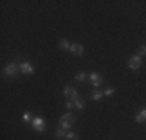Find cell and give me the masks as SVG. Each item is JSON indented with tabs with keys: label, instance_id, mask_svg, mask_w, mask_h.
<instances>
[{
	"label": "cell",
	"instance_id": "1",
	"mask_svg": "<svg viewBox=\"0 0 146 140\" xmlns=\"http://www.w3.org/2000/svg\"><path fill=\"white\" fill-rule=\"evenodd\" d=\"M73 123H75V117H73L72 114H65L59 118V126H61L62 129H65V131H67L68 128H72Z\"/></svg>",
	"mask_w": 146,
	"mask_h": 140
},
{
	"label": "cell",
	"instance_id": "2",
	"mask_svg": "<svg viewBox=\"0 0 146 140\" xmlns=\"http://www.w3.org/2000/svg\"><path fill=\"white\" fill-rule=\"evenodd\" d=\"M19 70H20V64H16V62H9V64L5 67V70H3V72H5L8 76L14 78L17 73H19Z\"/></svg>",
	"mask_w": 146,
	"mask_h": 140
},
{
	"label": "cell",
	"instance_id": "3",
	"mask_svg": "<svg viewBox=\"0 0 146 140\" xmlns=\"http://www.w3.org/2000/svg\"><path fill=\"white\" fill-rule=\"evenodd\" d=\"M64 95L67 97L68 101H76L78 100V92H76V89H73V87H70V86L64 87Z\"/></svg>",
	"mask_w": 146,
	"mask_h": 140
},
{
	"label": "cell",
	"instance_id": "4",
	"mask_svg": "<svg viewBox=\"0 0 146 140\" xmlns=\"http://www.w3.org/2000/svg\"><path fill=\"white\" fill-rule=\"evenodd\" d=\"M31 123H33V128L36 129L37 132H42V131H44V128H45V121H44L40 117H34L33 120H31Z\"/></svg>",
	"mask_w": 146,
	"mask_h": 140
},
{
	"label": "cell",
	"instance_id": "5",
	"mask_svg": "<svg viewBox=\"0 0 146 140\" xmlns=\"http://www.w3.org/2000/svg\"><path fill=\"white\" fill-rule=\"evenodd\" d=\"M89 79H90V83L93 84V87H100V86H101V83H103V79H101V75H100V73H96V72L90 73Z\"/></svg>",
	"mask_w": 146,
	"mask_h": 140
},
{
	"label": "cell",
	"instance_id": "6",
	"mask_svg": "<svg viewBox=\"0 0 146 140\" xmlns=\"http://www.w3.org/2000/svg\"><path fill=\"white\" fill-rule=\"evenodd\" d=\"M140 65H141V58L140 56H132V58L129 59V69L137 70V69H140Z\"/></svg>",
	"mask_w": 146,
	"mask_h": 140
},
{
	"label": "cell",
	"instance_id": "7",
	"mask_svg": "<svg viewBox=\"0 0 146 140\" xmlns=\"http://www.w3.org/2000/svg\"><path fill=\"white\" fill-rule=\"evenodd\" d=\"M70 53H73V55H76V56H81L82 53H84V47H82L81 44H72L70 45Z\"/></svg>",
	"mask_w": 146,
	"mask_h": 140
},
{
	"label": "cell",
	"instance_id": "8",
	"mask_svg": "<svg viewBox=\"0 0 146 140\" xmlns=\"http://www.w3.org/2000/svg\"><path fill=\"white\" fill-rule=\"evenodd\" d=\"M20 72L25 73V75H31V73L34 72V67L30 62H20Z\"/></svg>",
	"mask_w": 146,
	"mask_h": 140
},
{
	"label": "cell",
	"instance_id": "9",
	"mask_svg": "<svg viewBox=\"0 0 146 140\" xmlns=\"http://www.w3.org/2000/svg\"><path fill=\"white\" fill-rule=\"evenodd\" d=\"M135 120L138 121V123H146V109L143 111H140V114L135 117Z\"/></svg>",
	"mask_w": 146,
	"mask_h": 140
},
{
	"label": "cell",
	"instance_id": "10",
	"mask_svg": "<svg viewBox=\"0 0 146 140\" xmlns=\"http://www.w3.org/2000/svg\"><path fill=\"white\" fill-rule=\"evenodd\" d=\"M103 95L104 93L101 92V90H95V92L92 93V100H95V101H100L103 98Z\"/></svg>",
	"mask_w": 146,
	"mask_h": 140
},
{
	"label": "cell",
	"instance_id": "11",
	"mask_svg": "<svg viewBox=\"0 0 146 140\" xmlns=\"http://www.w3.org/2000/svg\"><path fill=\"white\" fill-rule=\"evenodd\" d=\"M59 47H61V50H70V44H68L67 39H62L61 44H59Z\"/></svg>",
	"mask_w": 146,
	"mask_h": 140
},
{
	"label": "cell",
	"instance_id": "12",
	"mask_svg": "<svg viewBox=\"0 0 146 140\" xmlns=\"http://www.w3.org/2000/svg\"><path fill=\"white\" fill-rule=\"evenodd\" d=\"M56 135L58 139H64V137H67V132H65V129H62V128H59L58 131H56Z\"/></svg>",
	"mask_w": 146,
	"mask_h": 140
},
{
	"label": "cell",
	"instance_id": "13",
	"mask_svg": "<svg viewBox=\"0 0 146 140\" xmlns=\"http://www.w3.org/2000/svg\"><path fill=\"white\" fill-rule=\"evenodd\" d=\"M86 78H87V75H86L84 72H79L78 75H76V81H79V83H82Z\"/></svg>",
	"mask_w": 146,
	"mask_h": 140
},
{
	"label": "cell",
	"instance_id": "14",
	"mask_svg": "<svg viewBox=\"0 0 146 140\" xmlns=\"http://www.w3.org/2000/svg\"><path fill=\"white\" fill-rule=\"evenodd\" d=\"M75 107H76V109H79V111H82V109H84V101H81L78 98V100L75 101Z\"/></svg>",
	"mask_w": 146,
	"mask_h": 140
},
{
	"label": "cell",
	"instance_id": "15",
	"mask_svg": "<svg viewBox=\"0 0 146 140\" xmlns=\"http://www.w3.org/2000/svg\"><path fill=\"white\" fill-rule=\"evenodd\" d=\"M67 140H78V135L75 134V132H67Z\"/></svg>",
	"mask_w": 146,
	"mask_h": 140
},
{
	"label": "cell",
	"instance_id": "16",
	"mask_svg": "<svg viewBox=\"0 0 146 140\" xmlns=\"http://www.w3.org/2000/svg\"><path fill=\"white\" fill-rule=\"evenodd\" d=\"M104 95H106V97H110V95H112V93H113V89H112V87H107V89L106 90H104Z\"/></svg>",
	"mask_w": 146,
	"mask_h": 140
},
{
	"label": "cell",
	"instance_id": "17",
	"mask_svg": "<svg viewBox=\"0 0 146 140\" xmlns=\"http://www.w3.org/2000/svg\"><path fill=\"white\" fill-rule=\"evenodd\" d=\"M65 107H67V109H73V107H75V101H67V103H65Z\"/></svg>",
	"mask_w": 146,
	"mask_h": 140
},
{
	"label": "cell",
	"instance_id": "18",
	"mask_svg": "<svg viewBox=\"0 0 146 140\" xmlns=\"http://www.w3.org/2000/svg\"><path fill=\"white\" fill-rule=\"evenodd\" d=\"M23 120H25V121L31 120V114H30V112H25V114H23Z\"/></svg>",
	"mask_w": 146,
	"mask_h": 140
},
{
	"label": "cell",
	"instance_id": "19",
	"mask_svg": "<svg viewBox=\"0 0 146 140\" xmlns=\"http://www.w3.org/2000/svg\"><path fill=\"white\" fill-rule=\"evenodd\" d=\"M145 55H146V47H141L138 50V56H145Z\"/></svg>",
	"mask_w": 146,
	"mask_h": 140
}]
</instances>
